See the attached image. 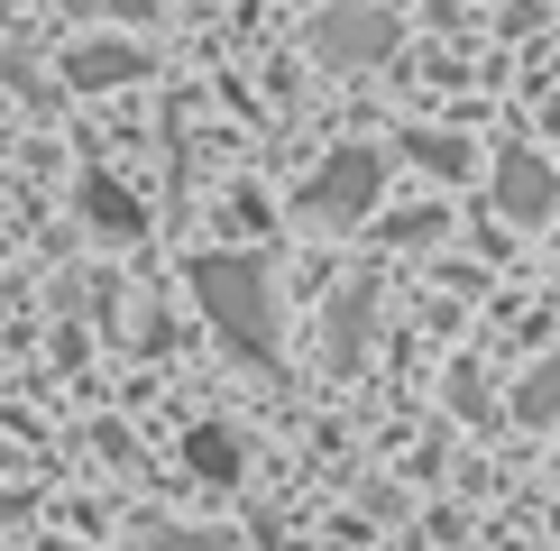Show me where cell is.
Returning <instances> with one entry per match:
<instances>
[{
	"mask_svg": "<svg viewBox=\"0 0 560 551\" xmlns=\"http://www.w3.org/2000/svg\"><path fill=\"white\" fill-rule=\"evenodd\" d=\"M515 413H524V423H560V350L515 386Z\"/></svg>",
	"mask_w": 560,
	"mask_h": 551,
	"instance_id": "8",
	"label": "cell"
},
{
	"mask_svg": "<svg viewBox=\"0 0 560 551\" xmlns=\"http://www.w3.org/2000/svg\"><path fill=\"white\" fill-rule=\"evenodd\" d=\"M377 194H386V156L377 148H340V156H322L313 184H303V212L322 230H349V221L377 212Z\"/></svg>",
	"mask_w": 560,
	"mask_h": 551,
	"instance_id": "2",
	"label": "cell"
},
{
	"mask_svg": "<svg viewBox=\"0 0 560 551\" xmlns=\"http://www.w3.org/2000/svg\"><path fill=\"white\" fill-rule=\"evenodd\" d=\"M184 459H194V478H212V488H230V478H240V442H230L221 423H202L194 442H184Z\"/></svg>",
	"mask_w": 560,
	"mask_h": 551,
	"instance_id": "7",
	"label": "cell"
},
{
	"mask_svg": "<svg viewBox=\"0 0 560 551\" xmlns=\"http://www.w3.org/2000/svg\"><path fill=\"white\" fill-rule=\"evenodd\" d=\"M194 294L240 359H276V285L258 258H194Z\"/></svg>",
	"mask_w": 560,
	"mask_h": 551,
	"instance_id": "1",
	"label": "cell"
},
{
	"mask_svg": "<svg viewBox=\"0 0 560 551\" xmlns=\"http://www.w3.org/2000/svg\"><path fill=\"white\" fill-rule=\"evenodd\" d=\"M313 56L340 65V74L386 65V56H395V10H377V0H340V10H322V19H313Z\"/></svg>",
	"mask_w": 560,
	"mask_h": 551,
	"instance_id": "3",
	"label": "cell"
},
{
	"mask_svg": "<svg viewBox=\"0 0 560 551\" xmlns=\"http://www.w3.org/2000/svg\"><path fill=\"white\" fill-rule=\"evenodd\" d=\"M551 202H560V175L542 166V156L505 148V156H497V212H505V221H551Z\"/></svg>",
	"mask_w": 560,
	"mask_h": 551,
	"instance_id": "4",
	"label": "cell"
},
{
	"mask_svg": "<svg viewBox=\"0 0 560 551\" xmlns=\"http://www.w3.org/2000/svg\"><path fill=\"white\" fill-rule=\"evenodd\" d=\"M65 74H74L83 92L138 83V74H148V46H129V37H92V46H74V56H65Z\"/></svg>",
	"mask_w": 560,
	"mask_h": 551,
	"instance_id": "5",
	"label": "cell"
},
{
	"mask_svg": "<svg viewBox=\"0 0 560 551\" xmlns=\"http://www.w3.org/2000/svg\"><path fill=\"white\" fill-rule=\"evenodd\" d=\"M83 221L110 230V239H138L148 230V212L129 202V184H110V175H83Z\"/></svg>",
	"mask_w": 560,
	"mask_h": 551,
	"instance_id": "6",
	"label": "cell"
},
{
	"mask_svg": "<svg viewBox=\"0 0 560 551\" xmlns=\"http://www.w3.org/2000/svg\"><path fill=\"white\" fill-rule=\"evenodd\" d=\"M405 148L423 156L432 175H469V148H459V138H432V129H423V138H405Z\"/></svg>",
	"mask_w": 560,
	"mask_h": 551,
	"instance_id": "9",
	"label": "cell"
}]
</instances>
